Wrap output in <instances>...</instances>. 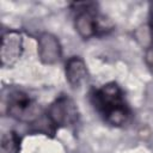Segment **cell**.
Instances as JSON below:
<instances>
[{
	"mask_svg": "<svg viewBox=\"0 0 153 153\" xmlns=\"http://www.w3.org/2000/svg\"><path fill=\"white\" fill-rule=\"evenodd\" d=\"M79 111L69 97L62 94L57 97L48 109V120L56 128H67L78 122Z\"/></svg>",
	"mask_w": 153,
	"mask_h": 153,
	"instance_id": "obj_4",
	"label": "cell"
},
{
	"mask_svg": "<svg viewBox=\"0 0 153 153\" xmlns=\"http://www.w3.org/2000/svg\"><path fill=\"white\" fill-rule=\"evenodd\" d=\"M6 111L10 117L20 122L30 123L39 117L41 108L30 94L22 90H14L10 92L7 97Z\"/></svg>",
	"mask_w": 153,
	"mask_h": 153,
	"instance_id": "obj_3",
	"label": "cell"
},
{
	"mask_svg": "<svg viewBox=\"0 0 153 153\" xmlns=\"http://www.w3.org/2000/svg\"><path fill=\"white\" fill-rule=\"evenodd\" d=\"M23 51V37L22 33L14 30H10L2 35L0 56L1 65L4 67H12Z\"/></svg>",
	"mask_w": 153,
	"mask_h": 153,
	"instance_id": "obj_5",
	"label": "cell"
},
{
	"mask_svg": "<svg viewBox=\"0 0 153 153\" xmlns=\"http://www.w3.org/2000/svg\"><path fill=\"white\" fill-rule=\"evenodd\" d=\"M73 10L76 11L74 26L82 38H91L110 30L105 23V18L98 14L96 4L76 2L73 4Z\"/></svg>",
	"mask_w": 153,
	"mask_h": 153,
	"instance_id": "obj_2",
	"label": "cell"
},
{
	"mask_svg": "<svg viewBox=\"0 0 153 153\" xmlns=\"http://www.w3.org/2000/svg\"><path fill=\"white\" fill-rule=\"evenodd\" d=\"M37 43H38L37 44L38 56L43 63L53 65L60 61L62 50L59 39L54 35L44 32L38 37Z\"/></svg>",
	"mask_w": 153,
	"mask_h": 153,
	"instance_id": "obj_6",
	"label": "cell"
},
{
	"mask_svg": "<svg viewBox=\"0 0 153 153\" xmlns=\"http://www.w3.org/2000/svg\"><path fill=\"white\" fill-rule=\"evenodd\" d=\"M145 60H146V63H147V66L149 67V69L153 72V47H152V45H149L148 49L146 50Z\"/></svg>",
	"mask_w": 153,
	"mask_h": 153,
	"instance_id": "obj_9",
	"label": "cell"
},
{
	"mask_svg": "<svg viewBox=\"0 0 153 153\" xmlns=\"http://www.w3.org/2000/svg\"><path fill=\"white\" fill-rule=\"evenodd\" d=\"M20 149V137L14 131H7L1 136L0 153H18Z\"/></svg>",
	"mask_w": 153,
	"mask_h": 153,
	"instance_id": "obj_8",
	"label": "cell"
},
{
	"mask_svg": "<svg viewBox=\"0 0 153 153\" xmlns=\"http://www.w3.org/2000/svg\"><path fill=\"white\" fill-rule=\"evenodd\" d=\"M66 79L72 87H78L87 78V68L82 59L72 56L66 63Z\"/></svg>",
	"mask_w": 153,
	"mask_h": 153,
	"instance_id": "obj_7",
	"label": "cell"
},
{
	"mask_svg": "<svg viewBox=\"0 0 153 153\" xmlns=\"http://www.w3.org/2000/svg\"><path fill=\"white\" fill-rule=\"evenodd\" d=\"M92 103L103 120L114 127L126 124L130 117V109L116 82H108L94 90Z\"/></svg>",
	"mask_w": 153,
	"mask_h": 153,
	"instance_id": "obj_1",
	"label": "cell"
},
{
	"mask_svg": "<svg viewBox=\"0 0 153 153\" xmlns=\"http://www.w3.org/2000/svg\"><path fill=\"white\" fill-rule=\"evenodd\" d=\"M148 26L151 35V45L153 47V2L149 6V16H148Z\"/></svg>",
	"mask_w": 153,
	"mask_h": 153,
	"instance_id": "obj_10",
	"label": "cell"
}]
</instances>
